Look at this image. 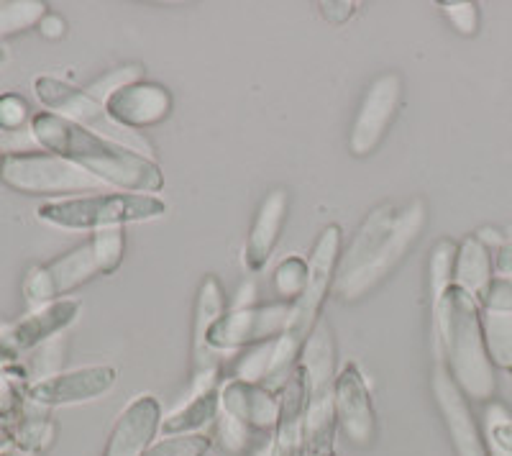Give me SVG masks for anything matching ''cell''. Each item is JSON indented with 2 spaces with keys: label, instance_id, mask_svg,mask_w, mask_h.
Masks as SVG:
<instances>
[{
  "label": "cell",
  "instance_id": "1",
  "mask_svg": "<svg viewBox=\"0 0 512 456\" xmlns=\"http://www.w3.org/2000/svg\"><path fill=\"white\" fill-rule=\"evenodd\" d=\"M428 223V205L423 198L408 203H382L367 213L354 241L341 252L333 290L341 300L367 298L408 257L410 246L423 236Z\"/></svg>",
  "mask_w": 512,
  "mask_h": 456
},
{
  "label": "cell",
  "instance_id": "2",
  "mask_svg": "<svg viewBox=\"0 0 512 456\" xmlns=\"http://www.w3.org/2000/svg\"><path fill=\"white\" fill-rule=\"evenodd\" d=\"M31 134L41 149L77 164L108 188H121L126 193L152 195L164 188V175L159 164L141 157L134 149L121 147L57 113H36L31 118Z\"/></svg>",
  "mask_w": 512,
  "mask_h": 456
},
{
  "label": "cell",
  "instance_id": "3",
  "mask_svg": "<svg viewBox=\"0 0 512 456\" xmlns=\"http://www.w3.org/2000/svg\"><path fill=\"white\" fill-rule=\"evenodd\" d=\"M431 316L436 359L446 364L469 403H489L497 395V367L484 341L482 305L451 285Z\"/></svg>",
  "mask_w": 512,
  "mask_h": 456
},
{
  "label": "cell",
  "instance_id": "4",
  "mask_svg": "<svg viewBox=\"0 0 512 456\" xmlns=\"http://www.w3.org/2000/svg\"><path fill=\"white\" fill-rule=\"evenodd\" d=\"M126 236L123 228L95 231L88 241H82L72 252L62 254L49 264L31 267L24 277V298L31 308L62 300L72 290L82 287L93 277L113 275L123 262Z\"/></svg>",
  "mask_w": 512,
  "mask_h": 456
},
{
  "label": "cell",
  "instance_id": "5",
  "mask_svg": "<svg viewBox=\"0 0 512 456\" xmlns=\"http://www.w3.org/2000/svg\"><path fill=\"white\" fill-rule=\"evenodd\" d=\"M300 367L308 382L305 410V454L333 456L336 444V341L326 321H320L300 354Z\"/></svg>",
  "mask_w": 512,
  "mask_h": 456
},
{
  "label": "cell",
  "instance_id": "6",
  "mask_svg": "<svg viewBox=\"0 0 512 456\" xmlns=\"http://www.w3.org/2000/svg\"><path fill=\"white\" fill-rule=\"evenodd\" d=\"M167 213V203L157 195L144 193H100L85 198L52 200L39 205V221L72 231H105L128 223L154 221Z\"/></svg>",
  "mask_w": 512,
  "mask_h": 456
},
{
  "label": "cell",
  "instance_id": "7",
  "mask_svg": "<svg viewBox=\"0 0 512 456\" xmlns=\"http://www.w3.org/2000/svg\"><path fill=\"white\" fill-rule=\"evenodd\" d=\"M338 259H341V226L331 223L315 239L313 252L308 257V282H305L303 295L292 303L290 326L282 336V344L295 354H303L305 341L318 328L323 305L336 282Z\"/></svg>",
  "mask_w": 512,
  "mask_h": 456
},
{
  "label": "cell",
  "instance_id": "8",
  "mask_svg": "<svg viewBox=\"0 0 512 456\" xmlns=\"http://www.w3.org/2000/svg\"><path fill=\"white\" fill-rule=\"evenodd\" d=\"M34 90L36 98L41 100V106H47L49 113H57V116L77 123L82 129L93 131V134L103 136V139L116 141L121 147L134 149L141 157L152 159V144H149L139 131H131L126 129V126H121V123L113 121V118L108 116V111H105L103 103L90 98L85 90L72 88V85L57 80V77H36Z\"/></svg>",
  "mask_w": 512,
  "mask_h": 456
},
{
  "label": "cell",
  "instance_id": "9",
  "mask_svg": "<svg viewBox=\"0 0 512 456\" xmlns=\"http://www.w3.org/2000/svg\"><path fill=\"white\" fill-rule=\"evenodd\" d=\"M0 182L24 195L100 193L103 182L57 154H16L0 162Z\"/></svg>",
  "mask_w": 512,
  "mask_h": 456
},
{
  "label": "cell",
  "instance_id": "10",
  "mask_svg": "<svg viewBox=\"0 0 512 456\" xmlns=\"http://www.w3.org/2000/svg\"><path fill=\"white\" fill-rule=\"evenodd\" d=\"M402 106V75L400 72H384L367 88L351 123L349 149L354 157H369L379 149L392 121Z\"/></svg>",
  "mask_w": 512,
  "mask_h": 456
},
{
  "label": "cell",
  "instance_id": "11",
  "mask_svg": "<svg viewBox=\"0 0 512 456\" xmlns=\"http://www.w3.org/2000/svg\"><path fill=\"white\" fill-rule=\"evenodd\" d=\"M431 387L454 456H489L487 433L482 431L477 416H474L472 403L459 390V385H456L441 359H436V367H433Z\"/></svg>",
  "mask_w": 512,
  "mask_h": 456
},
{
  "label": "cell",
  "instance_id": "12",
  "mask_svg": "<svg viewBox=\"0 0 512 456\" xmlns=\"http://www.w3.org/2000/svg\"><path fill=\"white\" fill-rule=\"evenodd\" d=\"M336 418L344 439L356 449H369L377 439L372 395L359 364L349 362L336 377Z\"/></svg>",
  "mask_w": 512,
  "mask_h": 456
},
{
  "label": "cell",
  "instance_id": "13",
  "mask_svg": "<svg viewBox=\"0 0 512 456\" xmlns=\"http://www.w3.org/2000/svg\"><path fill=\"white\" fill-rule=\"evenodd\" d=\"M80 308L82 303L75 298H62L54 300V303L41 305L34 313H29V316L21 318L8 331L0 334V354L16 357L21 351L36 349L39 344L57 336L59 331H64L70 323H75Z\"/></svg>",
  "mask_w": 512,
  "mask_h": 456
},
{
  "label": "cell",
  "instance_id": "14",
  "mask_svg": "<svg viewBox=\"0 0 512 456\" xmlns=\"http://www.w3.org/2000/svg\"><path fill=\"white\" fill-rule=\"evenodd\" d=\"M105 111L131 131L157 126L172 113V95L157 82H134L105 100Z\"/></svg>",
  "mask_w": 512,
  "mask_h": 456
},
{
  "label": "cell",
  "instance_id": "15",
  "mask_svg": "<svg viewBox=\"0 0 512 456\" xmlns=\"http://www.w3.org/2000/svg\"><path fill=\"white\" fill-rule=\"evenodd\" d=\"M116 385V369L113 367H85L64 375H52L29 387V398L41 405H72L85 400L100 398Z\"/></svg>",
  "mask_w": 512,
  "mask_h": 456
},
{
  "label": "cell",
  "instance_id": "16",
  "mask_svg": "<svg viewBox=\"0 0 512 456\" xmlns=\"http://www.w3.org/2000/svg\"><path fill=\"white\" fill-rule=\"evenodd\" d=\"M162 428V405L154 395H141L118 416L103 456H144Z\"/></svg>",
  "mask_w": 512,
  "mask_h": 456
},
{
  "label": "cell",
  "instance_id": "17",
  "mask_svg": "<svg viewBox=\"0 0 512 456\" xmlns=\"http://www.w3.org/2000/svg\"><path fill=\"white\" fill-rule=\"evenodd\" d=\"M305 410H308V382H305V369L297 364L285 390L280 392V418L274 426L272 456H308L305 454Z\"/></svg>",
  "mask_w": 512,
  "mask_h": 456
},
{
  "label": "cell",
  "instance_id": "18",
  "mask_svg": "<svg viewBox=\"0 0 512 456\" xmlns=\"http://www.w3.org/2000/svg\"><path fill=\"white\" fill-rule=\"evenodd\" d=\"M287 213H290V193L285 188H274L272 193H267L246 239L244 264L249 272H262L269 264L287 223Z\"/></svg>",
  "mask_w": 512,
  "mask_h": 456
},
{
  "label": "cell",
  "instance_id": "19",
  "mask_svg": "<svg viewBox=\"0 0 512 456\" xmlns=\"http://www.w3.org/2000/svg\"><path fill=\"white\" fill-rule=\"evenodd\" d=\"M221 408L228 416L239 418L251 431H272L280 418L277 392L244 380H228L223 385Z\"/></svg>",
  "mask_w": 512,
  "mask_h": 456
},
{
  "label": "cell",
  "instance_id": "20",
  "mask_svg": "<svg viewBox=\"0 0 512 456\" xmlns=\"http://www.w3.org/2000/svg\"><path fill=\"white\" fill-rule=\"evenodd\" d=\"M492 282H495L492 249H489L477 234L466 236L459 244V254H456L454 285L461 287L464 293H469L479 305H482Z\"/></svg>",
  "mask_w": 512,
  "mask_h": 456
},
{
  "label": "cell",
  "instance_id": "21",
  "mask_svg": "<svg viewBox=\"0 0 512 456\" xmlns=\"http://www.w3.org/2000/svg\"><path fill=\"white\" fill-rule=\"evenodd\" d=\"M226 313V293L216 275H205L195 305V341H192V380L198 382L205 372V334ZM198 392V390H195Z\"/></svg>",
  "mask_w": 512,
  "mask_h": 456
},
{
  "label": "cell",
  "instance_id": "22",
  "mask_svg": "<svg viewBox=\"0 0 512 456\" xmlns=\"http://www.w3.org/2000/svg\"><path fill=\"white\" fill-rule=\"evenodd\" d=\"M218 410H221V392H198V395H192L190 403H185L180 410H175L172 416L164 418L159 431H162L164 436H187V433H198L200 428H205L208 423L216 421Z\"/></svg>",
  "mask_w": 512,
  "mask_h": 456
},
{
  "label": "cell",
  "instance_id": "23",
  "mask_svg": "<svg viewBox=\"0 0 512 456\" xmlns=\"http://www.w3.org/2000/svg\"><path fill=\"white\" fill-rule=\"evenodd\" d=\"M482 328L492 364L512 375V313L482 308Z\"/></svg>",
  "mask_w": 512,
  "mask_h": 456
},
{
  "label": "cell",
  "instance_id": "24",
  "mask_svg": "<svg viewBox=\"0 0 512 456\" xmlns=\"http://www.w3.org/2000/svg\"><path fill=\"white\" fill-rule=\"evenodd\" d=\"M456 254L459 246L451 239H441L431 252V262H428V293H431V313L438 308L446 290L454 285V269H456Z\"/></svg>",
  "mask_w": 512,
  "mask_h": 456
},
{
  "label": "cell",
  "instance_id": "25",
  "mask_svg": "<svg viewBox=\"0 0 512 456\" xmlns=\"http://www.w3.org/2000/svg\"><path fill=\"white\" fill-rule=\"evenodd\" d=\"M308 282V259L287 257L274 269V290L280 293L285 303H295Z\"/></svg>",
  "mask_w": 512,
  "mask_h": 456
},
{
  "label": "cell",
  "instance_id": "26",
  "mask_svg": "<svg viewBox=\"0 0 512 456\" xmlns=\"http://www.w3.org/2000/svg\"><path fill=\"white\" fill-rule=\"evenodd\" d=\"M280 339L254 346L249 354H244V357L239 359V364H236V377H233V380H244V382H251V385H262L269 375L274 349H277V341Z\"/></svg>",
  "mask_w": 512,
  "mask_h": 456
},
{
  "label": "cell",
  "instance_id": "27",
  "mask_svg": "<svg viewBox=\"0 0 512 456\" xmlns=\"http://www.w3.org/2000/svg\"><path fill=\"white\" fill-rule=\"evenodd\" d=\"M213 439L205 433H187V436H167L149 446L144 456H205L210 454Z\"/></svg>",
  "mask_w": 512,
  "mask_h": 456
},
{
  "label": "cell",
  "instance_id": "28",
  "mask_svg": "<svg viewBox=\"0 0 512 456\" xmlns=\"http://www.w3.org/2000/svg\"><path fill=\"white\" fill-rule=\"evenodd\" d=\"M141 80H144V70H141V65H123V67H116V70H111L108 75L98 77L93 85L85 88V93L105 106V100L111 98L116 90L126 88V85H134V82H141Z\"/></svg>",
  "mask_w": 512,
  "mask_h": 456
},
{
  "label": "cell",
  "instance_id": "29",
  "mask_svg": "<svg viewBox=\"0 0 512 456\" xmlns=\"http://www.w3.org/2000/svg\"><path fill=\"white\" fill-rule=\"evenodd\" d=\"M44 18V3H0V34H13Z\"/></svg>",
  "mask_w": 512,
  "mask_h": 456
},
{
  "label": "cell",
  "instance_id": "30",
  "mask_svg": "<svg viewBox=\"0 0 512 456\" xmlns=\"http://www.w3.org/2000/svg\"><path fill=\"white\" fill-rule=\"evenodd\" d=\"M251 428L244 426V423L239 421V418L228 416V413H223L221 418H218V426H216V439L218 444L223 446V449L228 451V454H244V451L251 449Z\"/></svg>",
  "mask_w": 512,
  "mask_h": 456
},
{
  "label": "cell",
  "instance_id": "31",
  "mask_svg": "<svg viewBox=\"0 0 512 456\" xmlns=\"http://www.w3.org/2000/svg\"><path fill=\"white\" fill-rule=\"evenodd\" d=\"M26 118H29V106L21 95H0V129L24 131Z\"/></svg>",
  "mask_w": 512,
  "mask_h": 456
},
{
  "label": "cell",
  "instance_id": "32",
  "mask_svg": "<svg viewBox=\"0 0 512 456\" xmlns=\"http://www.w3.org/2000/svg\"><path fill=\"white\" fill-rule=\"evenodd\" d=\"M487 441L497 444L502 449L512 451V416L502 405H492L489 408V421H487Z\"/></svg>",
  "mask_w": 512,
  "mask_h": 456
},
{
  "label": "cell",
  "instance_id": "33",
  "mask_svg": "<svg viewBox=\"0 0 512 456\" xmlns=\"http://www.w3.org/2000/svg\"><path fill=\"white\" fill-rule=\"evenodd\" d=\"M41 152L39 141L29 131H6L0 129V157H16V154H36Z\"/></svg>",
  "mask_w": 512,
  "mask_h": 456
},
{
  "label": "cell",
  "instance_id": "34",
  "mask_svg": "<svg viewBox=\"0 0 512 456\" xmlns=\"http://www.w3.org/2000/svg\"><path fill=\"white\" fill-rule=\"evenodd\" d=\"M443 11L451 18L456 31L464 36H474L479 29V11L474 3H443Z\"/></svg>",
  "mask_w": 512,
  "mask_h": 456
},
{
  "label": "cell",
  "instance_id": "35",
  "mask_svg": "<svg viewBox=\"0 0 512 456\" xmlns=\"http://www.w3.org/2000/svg\"><path fill=\"white\" fill-rule=\"evenodd\" d=\"M484 310H510L512 313V280H497L489 287L487 298L482 303Z\"/></svg>",
  "mask_w": 512,
  "mask_h": 456
},
{
  "label": "cell",
  "instance_id": "36",
  "mask_svg": "<svg viewBox=\"0 0 512 456\" xmlns=\"http://www.w3.org/2000/svg\"><path fill=\"white\" fill-rule=\"evenodd\" d=\"M492 267L497 280H512V239H505L492 252Z\"/></svg>",
  "mask_w": 512,
  "mask_h": 456
},
{
  "label": "cell",
  "instance_id": "37",
  "mask_svg": "<svg viewBox=\"0 0 512 456\" xmlns=\"http://www.w3.org/2000/svg\"><path fill=\"white\" fill-rule=\"evenodd\" d=\"M320 11H323L326 21L341 26V24H346L351 16H354L356 6L354 3H320Z\"/></svg>",
  "mask_w": 512,
  "mask_h": 456
},
{
  "label": "cell",
  "instance_id": "38",
  "mask_svg": "<svg viewBox=\"0 0 512 456\" xmlns=\"http://www.w3.org/2000/svg\"><path fill=\"white\" fill-rule=\"evenodd\" d=\"M41 26H44V34L47 36H59L62 34V29H64V24L62 21H59L57 16H47V18H41Z\"/></svg>",
  "mask_w": 512,
  "mask_h": 456
},
{
  "label": "cell",
  "instance_id": "39",
  "mask_svg": "<svg viewBox=\"0 0 512 456\" xmlns=\"http://www.w3.org/2000/svg\"><path fill=\"white\" fill-rule=\"evenodd\" d=\"M249 456H272V444L256 446V449H251Z\"/></svg>",
  "mask_w": 512,
  "mask_h": 456
},
{
  "label": "cell",
  "instance_id": "40",
  "mask_svg": "<svg viewBox=\"0 0 512 456\" xmlns=\"http://www.w3.org/2000/svg\"><path fill=\"white\" fill-rule=\"evenodd\" d=\"M489 444V441H487ZM489 456H512L510 449H502V446L497 444H489Z\"/></svg>",
  "mask_w": 512,
  "mask_h": 456
},
{
  "label": "cell",
  "instance_id": "41",
  "mask_svg": "<svg viewBox=\"0 0 512 456\" xmlns=\"http://www.w3.org/2000/svg\"><path fill=\"white\" fill-rule=\"evenodd\" d=\"M0 59H3V52H0Z\"/></svg>",
  "mask_w": 512,
  "mask_h": 456
},
{
  "label": "cell",
  "instance_id": "42",
  "mask_svg": "<svg viewBox=\"0 0 512 456\" xmlns=\"http://www.w3.org/2000/svg\"><path fill=\"white\" fill-rule=\"evenodd\" d=\"M205 456H210V454H205Z\"/></svg>",
  "mask_w": 512,
  "mask_h": 456
}]
</instances>
